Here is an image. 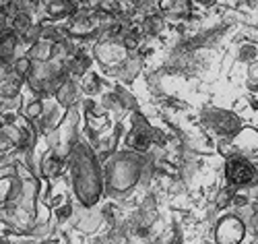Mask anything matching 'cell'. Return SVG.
Here are the masks:
<instances>
[{
	"label": "cell",
	"mask_w": 258,
	"mask_h": 244,
	"mask_svg": "<svg viewBox=\"0 0 258 244\" xmlns=\"http://www.w3.org/2000/svg\"><path fill=\"white\" fill-rule=\"evenodd\" d=\"M0 126H3V122H0Z\"/></svg>",
	"instance_id": "2"
},
{
	"label": "cell",
	"mask_w": 258,
	"mask_h": 244,
	"mask_svg": "<svg viewBox=\"0 0 258 244\" xmlns=\"http://www.w3.org/2000/svg\"><path fill=\"white\" fill-rule=\"evenodd\" d=\"M227 178L231 184H252L256 182V170L244 160H231L227 164Z\"/></svg>",
	"instance_id": "1"
}]
</instances>
